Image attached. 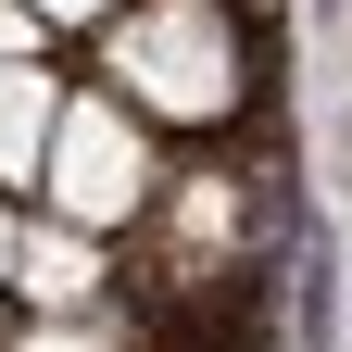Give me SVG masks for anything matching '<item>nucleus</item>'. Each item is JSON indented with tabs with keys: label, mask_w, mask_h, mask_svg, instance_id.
I'll list each match as a JSON object with an SVG mask.
<instances>
[{
	"label": "nucleus",
	"mask_w": 352,
	"mask_h": 352,
	"mask_svg": "<svg viewBox=\"0 0 352 352\" xmlns=\"http://www.w3.org/2000/svg\"><path fill=\"white\" fill-rule=\"evenodd\" d=\"M13 352H113V315H101V302H88V315H38Z\"/></svg>",
	"instance_id": "39448f33"
},
{
	"label": "nucleus",
	"mask_w": 352,
	"mask_h": 352,
	"mask_svg": "<svg viewBox=\"0 0 352 352\" xmlns=\"http://www.w3.org/2000/svg\"><path fill=\"white\" fill-rule=\"evenodd\" d=\"M13 239H25V214H0V277H13Z\"/></svg>",
	"instance_id": "6e6552de"
},
{
	"label": "nucleus",
	"mask_w": 352,
	"mask_h": 352,
	"mask_svg": "<svg viewBox=\"0 0 352 352\" xmlns=\"http://www.w3.org/2000/svg\"><path fill=\"white\" fill-rule=\"evenodd\" d=\"M13 289L38 302V315H88V302H101V239L63 227V214L25 227V239H13Z\"/></svg>",
	"instance_id": "7ed1b4c3"
},
{
	"label": "nucleus",
	"mask_w": 352,
	"mask_h": 352,
	"mask_svg": "<svg viewBox=\"0 0 352 352\" xmlns=\"http://www.w3.org/2000/svg\"><path fill=\"white\" fill-rule=\"evenodd\" d=\"M101 76L139 113L214 126V113H239V25H227V0H126L101 25Z\"/></svg>",
	"instance_id": "f257e3e1"
},
{
	"label": "nucleus",
	"mask_w": 352,
	"mask_h": 352,
	"mask_svg": "<svg viewBox=\"0 0 352 352\" xmlns=\"http://www.w3.org/2000/svg\"><path fill=\"white\" fill-rule=\"evenodd\" d=\"M25 13H38V25H113L126 0H25Z\"/></svg>",
	"instance_id": "0eeeda50"
},
{
	"label": "nucleus",
	"mask_w": 352,
	"mask_h": 352,
	"mask_svg": "<svg viewBox=\"0 0 352 352\" xmlns=\"http://www.w3.org/2000/svg\"><path fill=\"white\" fill-rule=\"evenodd\" d=\"M38 38H51V25H38L25 0H0V63H38Z\"/></svg>",
	"instance_id": "423d86ee"
},
{
	"label": "nucleus",
	"mask_w": 352,
	"mask_h": 352,
	"mask_svg": "<svg viewBox=\"0 0 352 352\" xmlns=\"http://www.w3.org/2000/svg\"><path fill=\"white\" fill-rule=\"evenodd\" d=\"M38 176H51V214H63V227H88V239L151 214V139L126 126V101H63Z\"/></svg>",
	"instance_id": "f03ea898"
},
{
	"label": "nucleus",
	"mask_w": 352,
	"mask_h": 352,
	"mask_svg": "<svg viewBox=\"0 0 352 352\" xmlns=\"http://www.w3.org/2000/svg\"><path fill=\"white\" fill-rule=\"evenodd\" d=\"M51 126H63V88L38 76V63H0V176H38Z\"/></svg>",
	"instance_id": "20e7f679"
}]
</instances>
